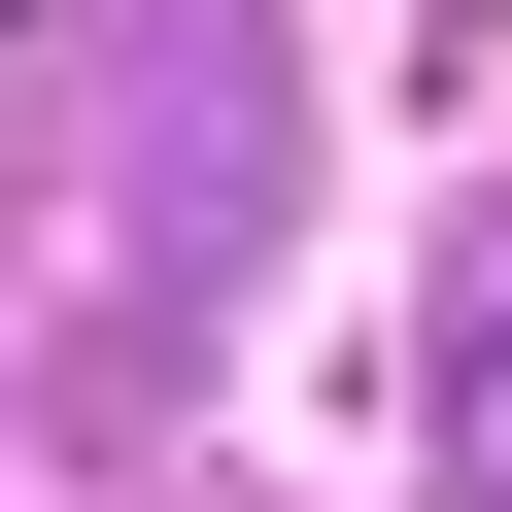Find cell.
<instances>
[{"label": "cell", "instance_id": "obj_1", "mask_svg": "<svg viewBox=\"0 0 512 512\" xmlns=\"http://www.w3.org/2000/svg\"><path fill=\"white\" fill-rule=\"evenodd\" d=\"M444 512H512V239L444 274Z\"/></svg>", "mask_w": 512, "mask_h": 512}, {"label": "cell", "instance_id": "obj_2", "mask_svg": "<svg viewBox=\"0 0 512 512\" xmlns=\"http://www.w3.org/2000/svg\"><path fill=\"white\" fill-rule=\"evenodd\" d=\"M0 35H35V0H0Z\"/></svg>", "mask_w": 512, "mask_h": 512}]
</instances>
